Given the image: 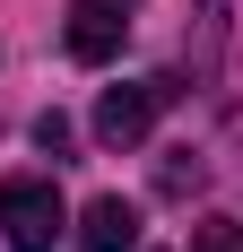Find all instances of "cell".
<instances>
[{"mask_svg":"<svg viewBox=\"0 0 243 252\" xmlns=\"http://www.w3.org/2000/svg\"><path fill=\"white\" fill-rule=\"evenodd\" d=\"M61 226H70V209H61V191L44 174H9L0 183V235H9V252H52Z\"/></svg>","mask_w":243,"mask_h":252,"instance_id":"cell-1","label":"cell"},{"mask_svg":"<svg viewBox=\"0 0 243 252\" xmlns=\"http://www.w3.org/2000/svg\"><path fill=\"white\" fill-rule=\"evenodd\" d=\"M165 104H174V78H122V87L96 96V139L104 148H139Z\"/></svg>","mask_w":243,"mask_h":252,"instance_id":"cell-2","label":"cell"},{"mask_svg":"<svg viewBox=\"0 0 243 252\" xmlns=\"http://www.w3.org/2000/svg\"><path fill=\"white\" fill-rule=\"evenodd\" d=\"M130 35V0H70V61H113Z\"/></svg>","mask_w":243,"mask_h":252,"instance_id":"cell-3","label":"cell"},{"mask_svg":"<svg viewBox=\"0 0 243 252\" xmlns=\"http://www.w3.org/2000/svg\"><path fill=\"white\" fill-rule=\"evenodd\" d=\"M78 244H87V252H139V209L122 200V191L87 200V218H78Z\"/></svg>","mask_w":243,"mask_h":252,"instance_id":"cell-4","label":"cell"},{"mask_svg":"<svg viewBox=\"0 0 243 252\" xmlns=\"http://www.w3.org/2000/svg\"><path fill=\"white\" fill-rule=\"evenodd\" d=\"M191 252H243V226L235 218H209V226L191 235Z\"/></svg>","mask_w":243,"mask_h":252,"instance_id":"cell-5","label":"cell"},{"mask_svg":"<svg viewBox=\"0 0 243 252\" xmlns=\"http://www.w3.org/2000/svg\"><path fill=\"white\" fill-rule=\"evenodd\" d=\"M35 148H44V157H70V122H61V113H35Z\"/></svg>","mask_w":243,"mask_h":252,"instance_id":"cell-6","label":"cell"}]
</instances>
